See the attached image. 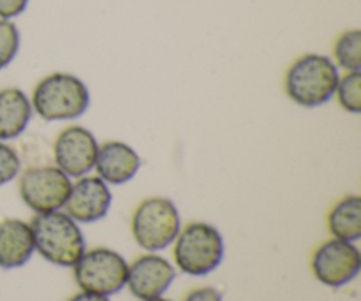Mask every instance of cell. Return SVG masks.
Segmentation results:
<instances>
[{
	"label": "cell",
	"mask_w": 361,
	"mask_h": 301,
	"mask_svg": "<svg viewBox=\"0 0 361 301\" xmlns=\"http://www.w3.org/2000/svg\"><path fill=\"white\" fill-rule=\"evenodd\" d=\"M338 80V67L330 56L307 53L291 63L284 87L293 102L303 108H317L334 99Z\"/></svg>",
	"instance_id": "6da1fadb"
},
{
	"label": "cell",
	"mask_w": 361,
	"mask_h": 301,
	"mask_svg": "<svg viewBox=\"0 0 361 301\" xmlns=\"http://www.w3.org/2000/svg\"><path fill=\"white\" fill-rule=\"evenodd\" d=\"M35 250L48 263L73 268L85 254V236L76 221L63 211L37 214L30 222Z\"/></svg>",
	"instance_id": "7a4b0ae2"
},
{
	"label": "cell",
	"mask_w": 361,
	"mask_h": 301,
	"mask_svg": "<svg viewBox=\"0 0 361 301\" xmlns=\"http://www.w3.org/2000/svg\"><path fill=\"white\" fill-rule=\"evenodd\" d=\"M30 102L32 109L46 122L74 120L90 106V92L74 74L53 73L35 85Z\"/></svg>",
	"instance_id": "3957f363"
},
{
	"label": "cell",
	"mask_w": 361,
	"mask_h": 301,
	"mask_svg": "<svg viewBox=\"0 0 361 301\" xmlns=\"http://www.w3.org/2000/svg\"><path fill=\"white\" fill-rule=\"evenodd\" d=\"M175 263L180 271L204 277L217 270L224 257V240L217 228L207 222H192L180 229L175 242Z\"/></svg>",
	"instance_id": "277c9868"
},
{
	"label": "cell",
	"mask_w": 361,
	"mask_h": 301,
	"mask_svg": "<svg viewBox=\"0 0 361 301\" xmlns=\"http://www.w3.org/2000/svg\"><path fill=\"white\" fill-rule=\"evenodd\" d=\"M130 228L141 249L150 252L166 249L182 229L178 208L168 197H148L134 210Z\"/></svg>",
	"instance_id": "5b68a950"
},
{
	"label": "cell",
	"mask_w": 361,
	"mask_h": 301,
	"mask_svg": "<svg viewBox=\"0 0 361 301\" xmlns=\"http://www.w3.org/2000/svg\"><path fill=\"white\" fill-rule=\"evenodd\" d=\"M74 281L81 291L111 296L126 288L129 264L111 249L85 250L74 264Z\"/></svg>",
	"instance_id": "8992f818"
},
{
	"label": "cell",
	"mask_w": 361,
	"mask_h": 301,
	"mask_svg": "<svg viewBox=\"0 0 361 301\" xmlns=\"http://www.w3.org/2000/svg\"><path fill=\"white\" fill-rule=\"evenodd\" d=\"M71 178L56 166L30 168L20 178V196L35 214L63 208L71 192Z\"/></svg>",
	"instance_id": "52a82bcc"
},
{
	"label": "cell",
	"mask_w": 361,
	"mask_h": 301,
	"mask_svg": "<svg viewBox=\"0 0 361 301\" xmlns=\"http://www.w3.org/2000/svg\"><path fill=\"white\" fill-rule=\"evenodd\" d=\"M312 274L328 288H344L358 277L361 254L358 247L344 240H328L312 256Z\"/></svg>",
	"instance_id": "ba28073f"
},
{
	"label": "cell",
	"mask_w": 361,
	"mask_h": 301,
	"mask_svg": "<svg viewBox=\"0 0 361 301\" xmlns=\"http://www.w3.org/2000/svg\"><path fill=\"white\" fill-rule=\"evenodd\" d=\"M99 143L94 134L80 125L63 129L53 147L56 168L69 178H81L94 169Z\"/></svg>",
	"instance_id": "9c48e42d"
},
{
	"label": "cell",
	"mask_w": 361,
	"mask_h": 301,
	"mask_svg": "<svg viewBox=\"0 0 361 301\" xmlns=\"http://www.w3.org/2000/svg\"><path fill=\"white\" fill-rule=\"evenodd\" d=\"M111 190L108 183L99 176H81L76 183L71 185L69 197H67L66 214L73 221L81 224H92L108 215L111 208Z\"/></svg>",
	"instance_id": "30bf717a"
},
{
	"label": "cell",
	"mask_w": 361,
	"mask_h": 301,
	"mask_svg": "<svg viewBox=\"0 0 361 301\" xmlns=\"http://www.w3.org/2000/svg\"><path fill=\"white\" fill-rule=\"evenodd\" d=\"M175 275V268L168 259L157 254H147L130 264L126 285L137 300H155L168 291Z\"/></svg>",
	"instance_id": "8fae6325"
},
{
	"label": "cell",
	"mask_w": 361,
	"mask_h": 301,
	"mask_svg": "<svg viewBox=\"0 0 361 301\" xmlns=\"http://www.w3.org/2000/svg\"><path fill=\"white\" fill-rule=\"evenodd\" d=\"M95 171L109 185H122L133 180L141 168V157L133 147L122 141H106L99 145Z\"/></svg>",
	"instance_id": "7c38bea8"
},
{
	"label": "cell",
	"mask_w": 361,
	"mask_h": 301,
	"mask_svg": "<svg viewBox=\"0 0 361 301\" xmlns=\"http://www.w3.org/2000/svg\"><path fill=\"white\" fill-rule=\"evenodd\" d=\"M34 235L30 224L20 219L0 222V268L13 270L28 263L34 254Z\"/></svg>",
	"instance_id": "4fadbf2b"
},
{
	"label": "cell",
	"mask_w": 361,
	"mask_h": 301,
	"mask_svg": "<svg viewBox=\"0 0 361 301\" xmlns=\"http://www.w3.org/2000/svg\"><path fill=\"white\" fill-rule=\"evenodd\" d=\"M32 102L20 88L0 90V141L14 140L27 129L32 118Z\"/></svg>",
	"instance_id": "5bb4252c"
},
{
	"label": "cell",
	"mask_w": 361,
	"mask_h": 301,
	"mask_svg": "<svg viewBox=\"0 0 361 301\" xmlns=\"http://www.w3.org/2000/svg\"><path fill=\"white\" fill-rule=\"evenodd\" d=\"M328 229L334 238L358 242L361 238V197L348 196L338 201L328 214Z\"/></svg>",
	"instance_id": "9a60e30c"
},
{
	"label": "cell",
	"mask_w": 361,
	"mask_h": 301,
	"mask_svg": "<svg viewBox=\"0 0 361 301\" xmlns=\"http://www.w3.org/2000/svg\"><path fill=\"white\" fill-rule=\"evenodd\" d=\"M335 66L342 67L348 73H360L361 70V30L344 32L337 37L334 46Z\"/></svg>",
	"instance_id": "2e32d148"
},
{
	"label": "cell",
	"mask_w": 361,
	"mask_h": 301,
	"mask_svg": "<svg viewBox=\"0 0 361 301\" xmlns=\"http://www.w3.org/2000/svg\"><path fill=\"white\" fill-rule=\"evenodd\" d=\"M335 95L338 99V104L345 111L353 113V115L361 113V70L360 73H348L344 78H341Z\"/></svg>",
	"instance_id": "e0dca14e"
},
{
	"label": "cell",
	"mask_w": 361,
	"mask_h": 301,
	"mask_svg": "<svg viewBox=\"0 0 361 301\" xmlns=\"http://www.w3.org/2000/svg\"><path fill=\"white\" fill-rule=\"evenodd\" d=\"M20 30L13 20L0 18V70L6 69L20 51Z\"/></svg>",
	"instance_id": "ac0fdd59"
},
{
	"label": "cell",
	"mask_w": 361,
	"mask_h": 301,
	"mask_svg": "<svg viewBox=\"0 0 361 301\" xmlns=\"http://www.w3.org/2000/svg\"><path fill=\"white\" fill-rule=\"evenodd\" d=\"M21 161L13 147L0 141V187L13 182L20 175Z\"/></svg>",
	"instance_id": "d6986e66"
},
{
	"label": "cell",
	"mask_w": 361,
	"mask_h": 301,
	"mask_svg": "<svg viewBox=\"0 0 361 301\" xmlns=\"http://www.w3.org/2000/svg\"><path fill=\"white\" fill-rule=\"evenodd\" d=\"M28 0H0V18L2 20H13L25 13Z\"/></svg>",
	"instance_id": "ffe728a7"
},
{
	"label": "cell",
	"mask_w": 361,
	"mask_h": 301,
	"mask_svg": "<svg viewBox=\"0 0 361 301\" xmlns=\"http://www.w3.org/2000/svg\"><path fill=\"white\" fill-rule=\"evenodd\" d=\"M183 301H222V295L214 288L194 289Z\"/></svg>",
	"instance_id": "44dd1931"
},
{
	"label": "cell",
	"mask_w": 361,
	"mask_h": 301,
	"mask_svg": "<svg viewBox=\"0 0 361 301\" xmlns=\"http://www.w3.org/2000/svg\"><path fill=\"white\" fill-rule=\"evenodd\" d=\"M69 301H109V300H108V296L81 291V293H78V295H74Z\"/></svg>",
	"instance_id": "7402d4cb"
},
{
	"label": "cell",
	"mask_w": 361,
	"mask_h": 301,
	"mask_svg": "<svg viewBox=\"0 0 361 301\" xmlns=\"http://www.w3.org/2000/svg\"><path fill=\"white\" fill-rule=\"evenodd\" d=\"M147 301H169V300H164V298H155V300H147Z\"/></svg>",
	"instance_id": "603a6c76"
}]
</instances>
